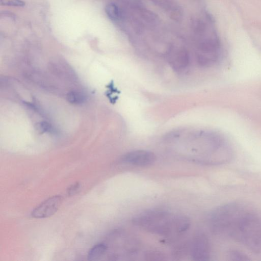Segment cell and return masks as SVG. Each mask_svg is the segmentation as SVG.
Returning a JSON list of instances; mask_svg holds the SVG:
<instances>
[{"mask_svg":"<svg viewBox=\"0 0 261 261\" xmlns=\"http://www.w3.org/2000/svg\"><path fill=\"white\" fill-rule=\"evenodd\" d=\"M105 12L108 17L113 21H118L122 16L120 8L113 3H110L106 5Z\"/></svg>","mask_w":261,"mask_h":261,"instance_id":"obj_11","label":"cell"},{"mask_svg":"<svg viewBox=\"0 0 261 261\" xmlns=\"http://www.w3.org/2000/svg\"><path fill=\"white\" fill-rule=\"evenodd\" d=\"M228 257L230 260L244 261L250 260V258L246 254L236 250H230L228 253Z\"/></svg>","mask_w":261,"mask_h":261,"instance_id":"obj_13","label":"cell"},{"mask_svg":"<svg viewBox=\"0 0 261 261\" xmlns=\"http://www.w3.org/2000/svg\"><path fill=\"white\" fill-rule=\"evenodd\" d=\"M247 211L236 203H228L218 206L210 216L211 230L218 236L236 241L242 221Z\"/></svg>","mask_w":261,"mask_h":261,"instance_id":"obj_3","label":"cell"},{"mask_svg":"<svg viewBox=\"0 0 261 261\" xmlns=\"http://www.w3.org/2000/svg\"><path fill=\"white\" fill-rule=\"evenodd\" d=\"M146 257H148V260H150L151 258H152L151 260H159L158 257L160 258L161 260L163 259L162 258V255L158 252L148 253Z\"/></svg>","mask_w":261,"mask_h":261,"instance_id":"obj_16","label":"cell"},{"mask_svg":"<svg viewBox=\"0 0 261 261\" xmlns=\"http://www.w3.org/2000/svg\"><path fill=\"white\" fill-rule=\"evenodd\" d=\"M108 246L104 243H98L92 247L88 253V259L96 260L100 258L107 251Z\"/></svg>","mask_w":261,"mask_h":261,"instance_id":"obj_10","label":"cell"},{"mask_svg":"<svg viewBox=\"0 0 261 261\" xmlns=\"http://www.w3.org/2000/svg\"><path fill=\"white\" fill-rule=\"evenodd\" d=\"M168 60L174 70L181 72L184 71L190 64V56L185 48L174 47L168 51Z\"/></svg>","mask_w":261,"mask_h":261,"instance_id":"obj_7","label":"cell"},{"mask_svg":"<svg viewBox=\"0 0 261 261\" xmlns=\"http://www.w3.org/2000/svg\"><path fill=\"white\" fill-rule=\"evenodd\" d=\"M190 252L193 260L204 261L209 259L210 245L206 236L198 233L194 237L191 244Z\"/></svg>","mask_w":261,"mask_h":261,"instance_id":"obj_6","label":"cell"},{"mask_svg":"<svg viewBox=\"0 0 261 261\" xmlns=\"http://www.w3.org/2000/svg\"><path fill=\"white\" fill-rule=\"evenodd\" d=\"M133 223L147 231L168 237L181 235L190 226L187 217L172 215L158 210H149L137 215Z\"/></svg>","mask_w":261,"mask_h":261,"instance_id":"obj_1","label":"cell"},{"mask_svg":"<svg viewBox=\"0 0 261 261\" xmlns=\"http://www.w3.org/2000/svg\"><path fill=\"white\" fill-rule=\"evenodd\" d=\"M236 241L254 253L261 252V220L256 214L247 211L241 223Z\"/></svg>","mask_w":261,"mask_h":261,"instance_id":"obj_4","label":"cell"},{"mask_svg":"<svg viewBox=\"0 0 261 261\" xmlns=\"http://www.w3.org/2000/svg\"><path fill=\"white\" fill-rule=\"evenodd\" d=\"M192 29L196 38V56L198 63L203 67L212 66L219 60L221 43L212 18L195 21Z\"/></svg>","mask_w":261,"mask_h":261,"instance_id":"obj_2","label":"cell"},{"mask_svg":"<svg viewBox=\"0 0 261 261\" xmlns=\"http://www.w3.org/2000/svg\"><path fill=\"white\" fill-rule=\"evenodd\" d=\"M158 7L163 10L171 18L179 21L182 16L181 7L175 0H151Z\"/></svg>","mask_w":261,"mask_h":261,"instance_id":"obj_9","label":"cell"},{"mask_svg":"<svg viewBox=\"0 0 261 261\" xmlns=\"http://www.w3.org/2000/svg\"><path fill=\"white\" fill-rule=\"evenodd\" d=\"M63 200V197L59 195L47 198L32 211V217L42 219L51 216L58 210Z\"/></svg>","mask_w":261,"mask_h":261,"instance_id":"obj_5","label":"cell"},{"mask_svg":"<svg viewBox=\"0 0 261 261\" xmlns=\"http://www.w3.org/2000/svg\"><path fill=\"white\" fill-rule=\"evenodd\" d=\"M81 184L79 182L73 184L67 190V193L69 196H73L75 194L80 190Z\"/></svg>","mask_w":261,"mask_h":261,"instance_id":"obj_15","label":"cell"},{"mask_svg":"<svg viewBox=\"0 0 261 261\" xmlns=\"http://www.w3.org/2000/svg\"><path fill=\"white\" fill-rule=\"evenodd\" d=\"M0 4L2 6L14 7H23L25 4L22 0H0Z\"/></svg>","mask_w":261,"mask_h":261,"instance_id":"obj_14","label":"cell"},{"mask_svg":"<svg viewBox=\"0 0 261 261\" xmlns=\"http://www.w3.org/2000/svg\"><path fill=\"white\" fill-rule=\"evenodd\" d=\"M122 160L126 164L144 167L152 165L156 160V156L150 151L136 150L125 154Z\"/></svg>","mask_w":261,"mask_h":261,"instance_id":"obj_8","label":"cell"},{"mask_svg":"<svg viewBox=\"0 0 261 261\" xmlns=\"http://www.w3.org/2000/svg\"><path fill=\"white\" fill-rule=\"evenodd\" d=\"M67 100L72 104H81L86 100V96L81 92L72 91L68 92Z\"/></svg>","mask_w":261,"mask_h":261,"instance_id":"obj_12","label":"cell"}]
</instances>
